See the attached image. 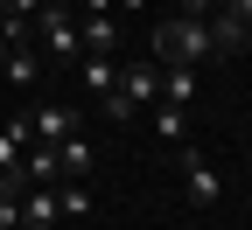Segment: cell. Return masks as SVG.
<instances>
[{
  "instance_id": "30bf717a",
  "label": "cell",
  "mask_w": 252,
  "mask_h": 230,
  "mask_svg": "<svg viewBox=\"0 0 252 230\" xmlns=\"http://www.w3.org/2000/svg\"><path fill=\"white\" fill-rule=\"evenodd\" d=\"M77 77H84L91 98H112V91H119V63H112V56H84V63H77Z\"/></svg>"
},
{
  "instance_id": "e0dca14e",
  "label": "cell",
  "mask_w": 252,
  "mask_h": 230,
  "mask_svg": "<svg viewBox=\"0 0 252 230\" xmlns=\"http://www.w3.org/2000/svg\"><path fill=\"white\" fill-rule=\"evenodd\" d=\"M217 7H224L231 21H245V28H252V0H217Z\"/></svg>"
},
{
  "instance_id": "9c48e42d",
  "label": "cell",
  "mask_w": 252,
  "mask_h": 230,
  "mask_svg": "<svg viewBox=\"0 0 252 230\" xmlns=\"http://www.w3.org/2000/svg\"><path fill=\"white\" fill-rule=\"evenodd\" d=\"M119 98H126V105H154V63H126V70H119Z\"/></svg>"
},
{
  "instance_id": "5bb4252c",
  "label": "cell",
  "mask_w": 252,
  "mask_h": 230,
  "mask_svg": "<svg viewBox=\"0 0 252 230\" xmlns=\"http://www.w3.org/2000/svg\"><path fill=\"white\" fill-rule=\"evenodd\" d=\"M0 14H14V21H35V14H42V0H0Z\"/></svg>"
},
{
  "instance_id": "8992f818",
  "label": "cell",
  "mask_w": 252,
  "mask_h": 230,
  "mask_svg": "<svg viewBox=\"0 0 252 230\" xmlns=\"http://www.w3.org/2000/svg\"><path fill=\"white\" fill-rule=\"evenodd\" d=\"M210 49H217V56H245V49H252V28L217 7V14H210Z\"/></svg>"
},
{
  "instance_id": "5b68a950",
  "label": "cell",
  "mask_w": 252,
  "mask_h": 230,
  "mask_svg": "<svg viewBox=\"0 0 252 230\" xmlns=\"http://www.w3.org/2000/svg\"><path fill=\"white\" fill-rule=\"evenodd\" d=\"M28 126H35V147H63L77 133V112L70 105H42V112H28Z\"/></svg>"
},
{
  "instance_id": "277c9868",
  "label": "cell",
  "mask_w": 252,
  "mask_h": 230,
  "mask_svg": "<svg viewBox=\"0 0 252 230\" xmlns=\"http://www.w3.org/2000/svg\"><path fill=\"white\" fill-rule=\"evenodd\" d=\"M21 230H63V203H56V188H42V181L21 188Z\"/></svg>"
},
{
  "instance_id": "6da1fadb",
  "label": "cell",
  "mask_w": 252,
  "mask_h": 230,
  "mask_svg": "<svg viewBox=\"0 0 252 230\" xmlns=\"http://www.w3.org/2000/svg\"><path fill=\"white\" fill-rule=\"evenodd\" d=\"M210 21H189V14H168V21H154V63H210Z\"/></svg>"
},
{
  "instance_id": "52a82bcc",
  "label": "cell",
  "mask_w": 252,
  "mask_h": 230,
  "mask_svg": "<svg viewBox=\"0 0 252 230\" xmlns=\"http://www.w3.org/2000/svg\"><path fill=\"white\" fill-rule=\"evenodd\" d=\"M77 42H84V56H119V21L112 14H91L77 28Z\"/></svg>"
},
{
  "instance_id": "8fae6325",
  "label": "cell",
  "mask_w": 252,
  "mask_h": 230,
  "mask_svg": "<svg viewBox=\"0 0 252 230\" xmlns=\"http://www.w3.org/2000/svg\"><path fill=\"white\" fill-rule=\"evenodd\" d=\"M154 140L161 147H189V112L182 105H154Z\"/></svg>"
},
{
  "instance_id": "9a60e30c",
  "label": "cell",
  "mask_w": 252,
  "mask_h": 230,
  "mask_svg": "<svg viewBox=\"0 0 252 230\" xmlns=\"http://www.w3.org/2000/svg\"><path fill=\"white\" fill-rule=\"evenodd\" d=\"M175 14H189V21H210V14H217V0H175Z\"/></svg>"
},
{
  "instance_id": "4fadbf2b",
  "label": "cell",
  "mask_w": 252,
  "mask_h": 230,
  "mask_svg": "<svg viewBox=\"0 0 252 230\" xmlns=\"http://www.w3.org/2000/svg\"><path fill=\"white\" fill-rule=\"evenodd\" d=\"M56 203H63V223H84V216H91V195H84V181H56Z\"/></svg>"
},
{
  "instance_id": "ba28073f",
  "label": "cell",
  "mask_w": 252,
  "mask_h": 230,
  "mask_svg": "<svg viewBox=\"0 0 252 230\" xmlns=\"http://www.w3.org/2000/svg\"><path fill=\"white\" fill-rule=\"evenodd\" d=\"M42 70H49V63H42V49H35V42L7 49V63H0V77H7V84H35Z\"/></svg>"
},
{
  "instance_id": "7c38bea8",
  "label": "cell",
  "mask_w": 252,
  "mask_h": 230,
  "mask_svg": "<svg viewBox=\"0 0 252 230\" xmlns=\"http://www.w3.org/2000/svg\"><path fill=\"white\" fill-rule=\"evenodd\" d=\"M56 168H63V181H77V175H91V140H84V133H70V140L56 147Z\"/></svg>"
},
{
  "instance_id": "7a4b0ae2",
  "label": "cell",
  "mask_w": 252,
  "mask_h": 230,
  "mask_svg": "<svg viewBox=\"0 0 252 230\" xmlns=\"http://www.w3.org/2000/svg\"><path fill=\"white\" fill-rule=\"evenodd\" d=\"M175 168H182V195H189L196 209H210L217 195H224V175H217V168H210L196 147H175Z\"/></svg>"
},
{
  "instance_id": "2e32d148",
  "label": "cell",
  "mask_w": 252,
  "mask_h": 230,
  "mask_svg": "<svg viewBox=\"0 0 252 230\" xmlns=\"http://www.w3.org/2000/svg\"><path fill=\"white\" fill-rule=\"evenodd\" d=\"M0 230H21V195H0Z\"/></svg>"
},
{
  "instance_id": "3957f363",
  "label": "cell",
  "mask_w": 252,
  "mask_h": 230,
  "mask_svg": "<svg viewBox=\"0 0 252 230\" xmlns=\"http://www.w3.org/2000/svg\"><path fill=\"white\" fill-rule=\"evenodd\" d=\"M28 28H42V49H49V63H77L84 56V42H77V21H70V7H42Z\"/></svg>"
}]
</instances>
